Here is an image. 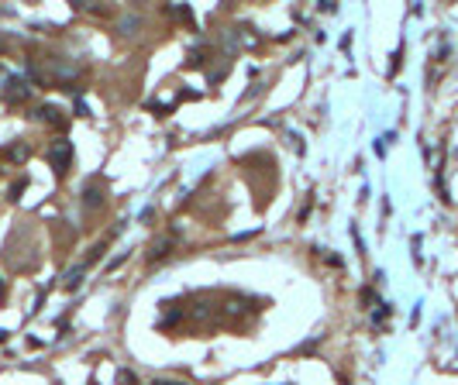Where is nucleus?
<instances>
[{"mask_svg":"<svg viewBox=\"0 0 458 385\" xmlns=\"http://www.w3.org/2000/svg\"><path fill=\"white\" fill-rule=\"evenodd\" d=\"M69 162H73V145H69L66 138H59V141H52V148H49V165H52L55 172L62 176V172L69 169Z\"/></svg>","mask_w":458,"mask_h":385,"instance_id":"nucleus-1","label":"nucleus"},{"mask_svg":"<svg viewBox=\"0 0 458 385\" xmlns=\"http://www.w3.org/2000/svg\"><path fill=\"white\" fill-rule=\"evenodd\" d=\"M28 97H31V86L21 83V79H11L7 90H4V100L7 103H21V100H28Z\"/></svg>","mask_w":458,"mask_h":385,"instance_id":"nucleus-2","label":"nucleus"},{"mask_svg":"<svg viewBox=\"0 0 458 385\" xmlns=\"http://www.w3.org/2000/svg\"><path fill=\"white\" fill-rule=\"evenodd\" d=\"M83 203L90 206V210H97V206L104 203V186H100V182H90L86 193H83Z\"/></svg>","mask_w":458,"mask_h":385,"instance_id":"nucleus-3","label":"nucleus"},{"mask_svg":"<svg viewBox=\"0 0 458 385\" xmlns=\"http://www.w3.org/2000/svg\"><path fill=\"white\" fill-rule=\"evenodd\" d=\"M38 121H49L55 128H66V121L59 117V107H38Z\"/></svg>","mask_w":458,"mask_h":385,"instance_id":"nucleus-4","label":"nucleus"},{"mask_svg":"<svg viewBox=\"0 0 458 385\" xmlns=\"http://www.w3.org/2000/svg\"><path fill=\"white\" fill-rule=\"evenodd\" d=\"M242 313H245V300L231 296V300L224 303V316H231V320H235V316H242Z\"/></svg>","mask_w":458,"mask_h":385,"instance_id":"nucleus-5","label":"nucleus"},{"mask_svg":"<svg viewBox=\"0 0 458 385\" xmlns=\"http://www.w3.org/2000/svg\"><path fill=\"white\" fill-rule=\"evenodd\" d=\"M121 35H135L138 28H141V21H138V18H131V14H128V18H124V21H121Z\"/></svg>","mask_w":458,"mask_h":385,"instance_id":"nucleus-6","label":"nucleus"},{"mask_svg":"<svg viewBox=\"0 0 458 385\" xmlns=\"http://www.w3.org/2000/svg\"><path fill=\"white\" fill-rule=\"evenodd\" d=\"M7 155H11L14 162H25V158H28V155H31V152H28V145H14V148H11V152H7Z\"/></svg>","mask_w":458,"mask_h":385,"instance_id":"nucleus-7","label":"nucleus"},{"mask_svg":"<svg viewBox=\"0 0 458 385\" xmlns=\"http://www.w3.org/2000/svg\"><path fill=\"white\" fill-rule=\"evenodd\" d=\"M162 255H169V241H159V244L152 248V255H148V258H152V261H159Z\"/></svg>","mask_w":458,"mask_h":385,"instance_id":"nucleus-8","label":"nucleus"},{"mask_svg":"<svg viewBox=\"0 0 458 385\" xmlns=\"http://www.w3.org/2000/svg\"><path fill=\"white\" fill-rule=\"evenodd\" d=\"M189 316H193V320H207V316H211V309H207V303H196V309H193Z\"/></svg>","mask_w":458,"mask_h":385,"instance_id":"nucleus-9","label":"nucleus"},{"mask_svg":"<svg viewBox=\"0 0 458 385\" xmlns=\"http://www.w3.org/2000/svg\"><path fill=\"white\" fill-rule=\"evenodd\" d=\"M155 385H176V382H155Z\"/></svg>","mask_w":458,"mask_h":385,"instance_id":"nucleus-10","label":"nucleus"}]
</instances>
